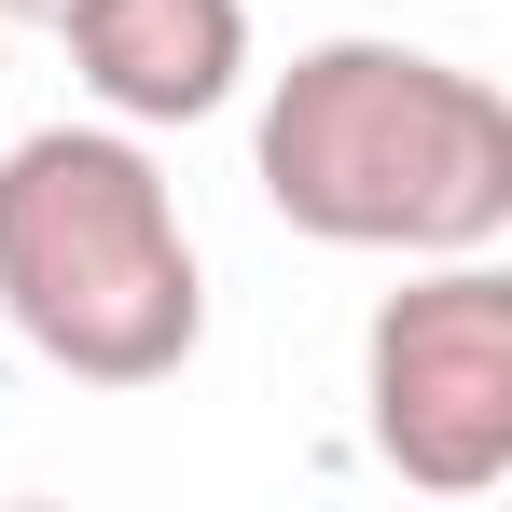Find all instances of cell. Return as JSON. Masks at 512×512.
Returning <instances> with one entry per match:
<instances>
[{"label":"cell","mask_w":512,"mask_h":512,"mask_svg":"<svg viewBox=\"0 0 512 512\" xmlns=\"http://www.w3.org/2000/svg\"><path fill=\"white\" fill-rule=\"evenodd\" d=\"M250 180L319 250H388V263L499 250L512 236V97L429 42L333 28L263 84Z\"/></svg>","instance_id":"1"},{"label":"cell","mask_w":512,"mask_h":512,"mask_svg":"<svg viewBox=\"0 0 512 512\" xmlns=\"http://www.w3.org/2000/svg\"><path fill=\"white\" fill-rule=\"evenodd\" d=\"M0 319L70 388H167L208 346V263L139 125H28L0 153Z\"/></svg>","instance_id":"2"},{"label":"cell","mask_w":512,"mask_h":512,"mask_svg":"<svg viewBox=\"0 0 512 512\" xmlns=\"http://www.w3.org/2000/svg\"><path fill=\"white\" fill-rule=\"evenodd\" d=\"M360 429L416 499H485L512 471V277L485 250L416 263L360 333Z\"/></svg>","instance_id":"3"},{"label":"cell","mask_w":512,"mask_h":512,"mask_svg":"<svg viewBox=\"0 0 512 512\" xmlns=\"http://www.w3.org/2000/svg\"><path fill=\"white\" fill-rule=\"evenodd\" d=\"M70 70L111 125H208L222 97L250 84V0H70L56 14Z\"/></svg>","instance_id":"4"},{"label":"cell","mask_w":512,"mask_h":512,"mask_svg":"<svg viewBox=\"0 0 512 512\" xmlns=\"http://www.w3.org/2000/svg\"><path fill=\"white\" fill-rule=\"evenodd\" d=\"M14 14H28V28H56V14H70V0H0V28H14Z\"/></svg>","instance_id":"5"}]
</instances>
